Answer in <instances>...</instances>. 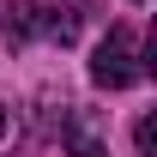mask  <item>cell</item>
Segmentation results:
<instances>
[{"instance_id":"obj_1","label":"cell","mask_w":157,"mask_h":157,"mask_svg":"<svg viewBox=\"0 0 157 157\" xmlns=\"http://www.w3.org/2000/svg\"><path fill=\"white\" fill-rule=\"evenodd\" d=\"M139 73H145V60H139L133 30H127V24H115V30L97 42V55H91V78H97L103 91H127Z\"/></svg>"},{"instance_id":"obj_2","label":"cell","mask_w":157,"mask_h":157,"mask_svg":"<svg viewBox=\"0 0 157 157\" xmlns=\"http://www.w3.org/2000/svg\"><path fill=\"white\" fill-rule=\"evenodd\" d=\"M60 145H67V157H109L103 127H97L91 109H67V115H60Z\"/></svg>"},{"instance_id":"obj_3","label":"cell","mask_w":157,"mask_h":157,"mask_svg":"<svg viewBox=\"0 0 157 157\" xmlns=\"http://www.w3.org/2000/svg\"><path fill=\"white\" fill-rule=\"evenodd\" d=\"M36 18H42L36 0H6V48H24L36 36Z\"/></svg>"},{"instance_id":"obj_4","label":"cell","mask_w":157,"mask_h":157,"mask_svg":"<svg viewBox=\"0 0 157 157\" xmlns=\"http://www.w3.org/2000/svg\"><path fill=\"white\" fill-rule=\"evenodd\" d=\"M85 12H91V6H42L36 30H48L55 42H73V36H78V24H85Z\"/></svg>"},{"instance_id":"obj_5","label":"cell","mask_w":157,"mask_h":157,"mask_svg":"<svg viewBox=\"0 0 157 157\" xmlns=\"http://www.w3.org/2000/svg\"><path fill=\"white\" fill-rule=\"evenodd\" d=\"M133 145H139V157H151V145H157V121H151V115H139V127H133Z\"/></svg>"},{"instance_id":"obj_6","label":"cell","mask_w":157,"mask_h":157,"mask_svg":"<svg viewBox=\"0 0 157 157\" xmlns=\"http://www.w3.org/2000/svg\"><path fill=\"white\" fill-rule=\"evenodd\" d=\"M0 133H6V109H0Z\"/></svg>"}]
</instances>
